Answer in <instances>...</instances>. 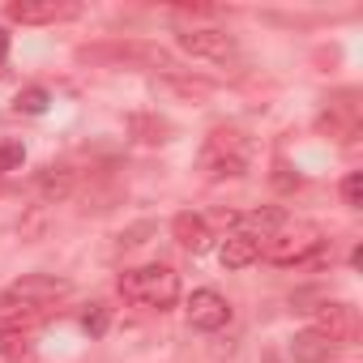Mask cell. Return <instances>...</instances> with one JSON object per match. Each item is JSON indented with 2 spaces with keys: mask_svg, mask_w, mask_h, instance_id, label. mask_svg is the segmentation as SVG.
Masks as SVG:
<instances>
[{
  "mask_svg": "<svg viewBox=\"0 0 363 363\" xmlns=\"http://www.w3.org/2000/svg\"><path fill=\"white\" fill-rule=\"evenodd\" d=\"M261 363H282V359H278L274 350H265V354H261Z\"/></svg>",
  "mask_w": 363,
  "mask_h": 363,
  "instance_id": "cell-22",
  "label": "cell"
},
{
  "mask_svg": "<svg viewBox=\"0 0 363 363\" xmlns=\"http://www.w3.org/2000/svg\"><path fill=\"white\" fill-rule=\"evenodd\" d=\"M320 248H325V231L316 223H303V218H295V223L286 218L274 235L261 240V257L274 261V265H303Z\"/></svg>",
  "mask_w": 363,
  "mask_h": 363,
  "instance_id": "cell-2",
  "label": "cell"
},
{
  "mask_svg": "<svg viewBox=\"0 0 363 363\" xmlns=\"http://www.w3.org/2000/svg\"><path fill=\"white\" fill-rule=\"evenodd\" d=\"M316 312V333H325L333 346H346V342H354V333H359V312L350 308V303H320V308H312Z\"/></svg>",
  "mask_w": 363,
  "mask_h": 363,
  "instance_id": "cell-9",
  "label": "cell"
},
{
  "mask_svg": "<svg viewBox=\"0 0 363 363\" xmlns=\"http://www.w3.org/2000/svg\"><path fill=\"white\" fill-rule=\"evenodd\" d=\"M120 295L137 308H175L179 299V274L171 265H141V269H124L120 274Z\"/></svg>",
  "mask_w": 363,
  "mask_h": 363,
  "instance_id": "cell-1",
  "label": "cell"
},
{
  "mask_svg": "<svg viewBox=\"0 0 363 363\" xmlns=\"http://www.w3.org/2000/svg\"><path fill=\"white\" fill-rule=\"evenodd\" d=\"M5 18L18 26H56V22L82 18V5L77 0H9Z\"/></svg>",
  "mask_w": 363,
  "mask_h": 363,
  "instance_id": "cell-6",
  "label": "cell"
},
{
  "mask_svg": "<svg viewBox=\"0 0 363 363\" xmlns=\"http://www.w3.org/2000/svg\"><path fill=\"white\" fill-rule=\"evenodd\" d=\"M48 103H52V94H48L43 86H26V90H18L13 111H22V116H43V111H48Z\"/></svg>",
  "mask_w": 363,
  "mask_h": 363,
  "instance_id": "cell-16",
  "label": "cell"
},
{
  "mask_svg": "<svg viewBox=\"0 0 363 363\" xmlns=\"http://www.w3.org/2000/svg\"><path fill=\"white\" fill-rule=\"evenodd\" d=\"M184 312H189V325H193V329H201V333H218V329L231 320V303H227L218 291H210V286L193 291Z\"/></svg>",
  "mask_w": 363,
  "mask_h": 363,
  "instance_id": "cell-8",
  "label": "cell"
},
{
  "mask_svg": "<svg viewBox=\"0 0 363 363\" xmlns=\"http://www.w3.org/2000/svg\"><path fill=\"white\" fill-rule=\"evenodd\" d=\"M86 60H116V65H137V69H175V60L162 52V48H150V43H111V48H94V52H82Z\"/></svg>",
  "mask_w": 363,
  "mask_h": 363,
  "instance_id": "cell-7",
  "label": "cell"
},
{
  "mask_svg": "<svg viewBox=\"0 0 363 363\" xmlns=\"http://www.w3.org/2000/svg\"><path fill=\"white\" fill-rule=\"evenodd\" d=\"M218 261H223L227 269H248V265L261 261V240H252V235H244V231H231V235L223 240V248H218Z\"/></svg>",
  "mask_w": 363,
  "mask_h": 363,
  "instance_id": "cell-10",
  "label": "cell"
},
{
  "mask_svg": "<svg viewBox=\"0 0 363 363\" xmlns=\"http://www.w3.org/2000/svg\"><path fill=\"white\" fill-rule=\"evenodd\" d=\"M171 231H175V244L189 248V252H206L210 240H214L210 235V218H201V214H175Z\"/></svg>",
  "mask_w": 363,
  "mask_h": 363,
  "instance_id": "cell-11",
  "label": "cell"
},
{
  "mask_svg": "<svg viewBox=\"0 0 363 363\" xmlns=\"http://www.w3.org/2000/svg\"><path fill=\"white\" fill-rule=\"evenodd\" d=\"M342 201H346L350 210L363 206V175H359V171H350V175L342 179Z\"/></svg>",
  "mask_w": 363,
  "mask_h": 363,
  "instance_id": "cell-19",
  "label": "cell"
},
{
  "mask_svg": "<svg viewBox=\"0 0 363 363\" xmlns=\"http://www.w3.org/2000/svg\"><path fill=\"white\" fill-rule=\"evenodd\" d=\"M35 350L30 333H0V359H26Z\"/></svg>",
  "mask_w": 363,
  "mask_h": 363,
  "instance_id": "cell-17",
  "label": "cell"
},
{
  "mask_svg": "<svg viewBox=\"0 0 363 363\" xmlns=\"http://www.w3.org/2000/svg\"><path fill=\"white\" fill-rule=\"evenodd\" d=\"M282 223H286V214H282L278 206H261V210L235 214V227H240L244 235H252V240H265V235H274Z\"/></svg>",
  "mask_w": 363,
  "mask_h": 363,
  "instance_id": "cell-13",
  "label": "cell"
},
{
  "mask_svg": "<svg viewBox=\"0 0 363 363\" xmlns=\"http://www.w3.org/2000/svg\"><path fill=\"white\" fill-rule=\"evenodd\" d=\"M333 350H337V346H333L325 333H316V329H303V333L291 337V354H295V363H329Z\"/></svg>",
  "mask_w": 363,
  "mask_h": 363,
  "instance_id": "cell-12",
  "label": "cell"
},
{
  "mask_svg": "<svg viewBox=\"0 0 363 363\" xmlns=\"http://www.w3.org/2000/svg\"><path fill=\"white\" fill-rule=\"evenodd\" d=\"M39 193L48 201H65L73 193V171L69 167H43L39 171Z\"/></svg>",
  "mask_w": 363,
  "mask_h": 363,
  "instance_id": "cell-14",
  "label": "cell"
},
{
  "mask_svg": "<svg viewBox=\"0 0 363 363\" xmlns=\"http://www.w3.org/2000/svg\"><path fill=\"white\" fill-rule=\"evenodd\" d=\"M5 56H9V30L0 26V65H5Z\"/></svg>",
  "mask_w": 363,
  "mask_h": 363,
  "instance_id": "cell-21",
  "label": "cell"
},
{
  "mask_svg": "<svg viewBox=\"0 0 363 363\" xmlns=\"http://www.w3.org/2000/svg\"><path fill=\"white\" fill-rule=\"evenodd\" d=\"M82 325H86V329H90V333H94V337H99V333H103V329H107V312H103V308H99V303H94V308H90V312H86V316H82Z\"/></svg>",
  "mask_w": 363,
  "mask_h": 363,
  "instance_id": "cell-20",
  "label": "cell"
},
{
  "mask_svg": "<svg viewBox=\"0 0 363 363\" xmlns=\"http://www.w3.org/2000/svg\"><path fill=\"white\" fill-rule=\"evenodd\" d=\"M73 295V282L69 278H56V274H22L18 282H9L5 291H0V303L9 308H43L52 312L60 299Z\"/></svg>",
  "mask_w": 363,
  "mask_h": 363,
  "instance_id": "cell-3",
  "label": "cell"
},
{
  "mask_svg": "<svg viewBox=\"0 0 363 363\" xmlns=\"http://www.w3.org/2000/svg\"><path fill=\"white\" fill-rule=\"evenodd\" d=\"M22 162H26L22 141H0V175H5V171H22Z\"/></svg>",
  "mask_w": 363,
  "mask_h": 363,
  "instance_id": "cell-18",
  "label": "cell"
},
{
  "mask_svg": "<svg viewBox=\"0 0 363 363\" xmlns=\"http://www.w3.org/2000/svg\"><path fill=\"white\" fill-rule=\"evenodd\" d=\"M128 128H133V137L145 141V145H162V141H171V124L158 120V116H133Z\"/></svg>",
  "mask_w": 363,
  "mask_h": 363,
  "instance_id": "cell-15",
  "label": "cell"
},
{
  "mask_svg": "<svg viewBox=\"0 0 363 363\" xmlns=\"http://www.w3.org/2000/svg\"><path fill=\"white\" fill-rule=\"evenodd\" d=\"M175 43H179V52H189V56H197V60H214V65H227V60L240 56L235 35H227V30H218V26H189V30L175 35Z\"/></svg>",
  "mask_w": 363,
  "mask_h": 363,
  "instance_id": "cell-5",
  "label": "cell"
},
{
  "mask_svg": "<svg viewBox=\"0 0 363 363\" xmlns=\"http://www.w3.org/2000/svg\"><path fill=\"white\" fill-rule=\"evenodd\" d=\"M201 171L210 179H235L248 171V141L235 128H214L201 150Z\"/></svg>",
  "mask_w": 363,
  "mask_h": 363,
  "instance_id": "cell-4",
  "label": "cell"
}]
</instances>
